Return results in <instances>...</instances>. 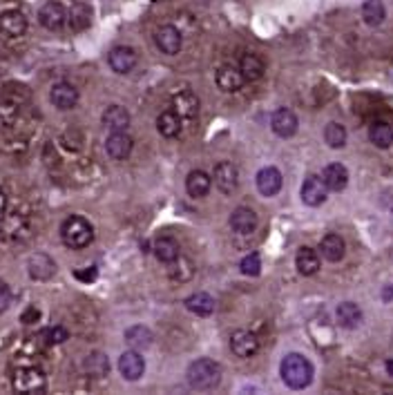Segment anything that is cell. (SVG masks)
Instances as JSON below:
<instances>
[{
  "label": "cell",
  "mask_w": 393,
  "mask_h": 395,
  "mask_svg": "<svg viewBox=\"0 0 393 395\" xmlns=\"http://www.w3.org/2000/svg\"><path fill=\"white\" fill-rule=\"evenodd\" d=\"M282 380L289 389L293 391H302L313 382V364L304 355L300 353H289L282 360Z\"/></svg>",
  "instance_id": "1"
},
{
  "label": "cell",
  "mask_w": 393,
  "mask_h": 395,
  "mask_svg": "<svg viewBox=\"0 0 393 395\" xmlns=\"http://www.w3.org/2000/svg\"><path fill=\"white\" fill-rule=\"evenodd\" d=\"M188 384L197 391H212L219 387L221 382V366L215 360L201 357L195 360L193 364L188 366Z\"/></svg>",
  "instance_id": "2"
},
{
  "label": "cell",
  "mask_w": 393,
  "mask_h": 395,
  "mask_svg": "<svg viewBox=\"0 0 393 395\" xmlns=\"http://www.w3.org/2000/svg\"><path fill=\"white\" fill-rule=\"evenodd\" d=\"M61 239L63 243L72 250H81L85 245H90L94 241V228L88 219H83L79 215H72L63 221L61 226Z\"/></svg>",
  "instance_id": "3"
},
{
  "label": "cell",
  "mask_w": 393,
  "mask_h": 395,
  "mask_svg": "<svg viewBox=\"0 0 393 395\" xmlns=\"http://www.w3.org/2000/svg\"><path fill=\"white\" fill-rule=\"evenodd\" d=\"M47 387V380H45V373L36 366H23L14 373V389L18 393H42Z\"/></svg>",
  "instance_id": "4"
},
{
  "label": "cell",
  "mask_w": 393,
  "mask_h": 395,
  "mask_svg": "<svg viewBox=\"0 0 393 395\" xmlns=\"http://www.w3.org/2000/svg\"><path fill=\"white\" fill-rule=\"evenodd\" d=\"M154 42L163 54L175 56V54H179V49L184 45V36L175 25H161L154 34Z\"/></svg>",
  "instance_id": "5"
},
{
  "label": "cell",
  "mask_w": 393,
  "mask_h": 395,
  "mask_svg": "<svg viewBox=\"0 0 393 395\" xmlns=\"http://www.w3.org/2000/svg\"><path fill=\"white\" fill-rule=\"evenodd\" d=\"M38 20H40V25L45 29L58 31V29H63V25L67 23V12H65V7L58 3V0H49V3H45L40 7Z\"/></svg>",
  "instance_id": "6"
},
{
  "label": "cell",
  "mask_w": 393,
  "mask_h": 395,
  "mask_svg": "<svg viewBox=\"0 0 393 395\" xmlns=\"http://www.w3.org/2000/svg\"><path fill=\"white\" fill-rule=\"evenodd\" d=\"M29 217L25 215V212H20L18 208L14 212H9V215L3 217V237L7 239H25L29 234Z\"/></svg>",
  "instance_id": "7"
},
{
  "label": "cell",
  "mask_w": 393,
  "mask_h": 395,
  "mask_svg": "<svg viewBox=\"0 0 393 395\" xmlns=\"http://www.w3.org/2000/svg\"><path fill=\"white\" fill-rule=\"evenodd\" d=\"M212 179H215V186L224 192V195H230V192H235L239 186V170L230 161H221L215 166V175H212Z\"/></svg>",
  "instance_id": "8"
},
{
  "label": "cell",
  "mask_w": 393,
  "mask_h": 395,
  "mask_svg": "<svg viewBox=\"0 0 393 395\" xmlns=\"http://www.w3.org/2000/svg\"><path fill=\"white\" fill-rule=\"evenodd\" d=\"M326 197H328V188L324 186L322 177L311 175L302 184V201H304L306 206H311V208L322 206L324 201H326Z\"/></svg>",
  "instance_id": "9"
},
{
  "label": "cell",
  "mask_w": 393,
  "mask_h": 395,
  "mask_svg": "<svg viewBox=\"0 0 393 395\" xmlns=\"http://www.w3.org/2000/svg\"><path fill=\"white\" fill-rule=\"evenodd\" d=\"M230 350L237 357H252L259 350V339L250 330H235L230 337Z\"/></svg>",
  "instance_id": "10"
},
{
  "label": "cell",
  "mask_w": 393,
  "mask_h": 395,
  "mask_svg": "<svg viewBox=\"0 0 393 395\" xmlns=\"http://www.w3.org/2000/svg\"><path fill=\"white\" fill-rule=\"evenodd\" d=\"M297 127H300V121H297V116L291 110L280 108V110L273 112V116H271V130L278 134V136L291 138L297 132Z\"/></svg>",
  "instance_id": "11"
},
{
  "label": "cell",
  "mask_w": 393,
  "mask_h": 395,
  "mask_svg": "<svg viewBox=\"0 0 393 395\" xmlns=\"http://www.w3.org/2000/svg\"><path fill=\"white\" fill-rule=\"evenodd\" d=\"M108 63H110V67L112 72L116 74H127V72H132L136 67V63H139V56H136V51L132 47H114L110 51V56H108Z\"/></svg>",
  "instance_id": "12"
},
{
  "label": "cell",
  "mask_w": 393,
  "mask_h": 395,
  "mask_svg": "<svg viewBox=\"0 0 393 395\" xmlns=\"http://www.w3.org/2000/svg\"><path fill=\"white\" fill-rule=\"evenodd\" d=\"M0 31L9 38H18L27 31V18L18 9H7L0 14Z\"/></svg>",
  "instance_id": "13"
},
{
  "label": "cell",
  "mask_w": 393,
  "mask_h": 395,
  "mask_svg": "<svg viewBox=\"0 0 393 395\" xmlns=\"http://www.w3.org/2000/svg\"><path fill=\"white\" fill-rule=\"evenodd\" d=\"M49 101L54 103V108H58V110H72L74 105L79 103V90L74 88L72 83L61 81V83L54 85V88H51Z\"/></svg>",
  "instance_id": "14"
},
{
  "label": "cell",
  "mask_w": 393,
  "mask_h": 395,
  "mask_svg": "<svg viewBox=\"0 0 393 395\" xmlns=\"http://www.w3.org/2000/svg\"><path fill=\"white\" fill-rule=\"evenodd\" d=\"M255 181H257V190L262 192L264 197H275L282 190V186H284L282 172H280L278 168H273V166L262 168Z\"/></svg>",
  "instance_id": "15"
},
{
  "label": "cell",
  "mask_w": 393,
  "mask_h": 395,
  "mask_svg": "<svg viewBox=\"0 0 393 395\" xmlns=\"http://www.w3.org/2000/svg\"><path fill=\"white\" fill-rule=\"evenodd\" d=\"M132 145L134 141L127 132H112L108 136V141H105V152H108L114 161H123V159L130 156Z\"/></svg>",
  "instance_id": "16"
},
{
  "label": "cell",
  "mask_w": 393,
  "mask_h": 395,
  "mask_svg": "<svg viewBox=\"0 0 393 395\" xmlns=\"http://www.w3.org/2000/svg\"><path fill=\"white\" fill-rule=\"evenodd\" d=\"M27 268H29V277H31V280L47 282L49 277L56 273V264H54V259H51V257H47V255L36 252V255H31V257H29Z\"/></svg>",
  "instance_id": "17"
},
{
  "label": "cell",
  "mask_w": 393,
  "mask_h": 395,
  "mask_svg": "<svg viewBox=\"0 0 393 395\" xmlns=\"http://www.w3.org/2000/svg\"><path fill=\"white\" fill-rule=\"evenodd\" d=\"M119 371H121V376L125 380H139L143 376V371H145V360L136 353V350H125V353L119 357Z\"/></svg>",
  "instance_id": "18"
},
{
  "label": "cell",
  "mask_w": 393,
  "mask_h": 395,
  "mask_svg": "<svg viewBox=\"0 0 393 395\" xmlns=\"http://www.w3.org/2000/svg\"><path fill=\"white\" fill-rule=\"evenodd\" d=\"M173 112L179 119H195L199 114V99L193 92H179L173 99Z\"/></svg>",
  "instance_id": "19"
},
{
  "label": "cell",
  "mask_w": 393,
  "mask_h": 395,
  "mask_svg": "<svg viewBox=\"0 0 393 395\" xmlns=\"http://www.w3.org/2000/svg\"><path fill=\"white\" fill-rule=\"evenodd\" d=\"M230 228L237 234H250L257 230V215L250 208H235L230 215Z\"/></svg>",
  "instance_id": "20"
},
{
  "label": "cell",
  "mask_w": 393,
  "mask_h": 395,
  "mask_svg": "<svg viewBox=\"0 0 393 395\" xmlns=\"http://www.w3.org/2000/svg\"><path fill=\"white\" fill-rule=\"evenodd\" d=\"M322 181L331 192H342L348 184V170L342 163H328L322 172Z\"/></svg>",
  "instance_id": "21"
},
{
  "label": "cell",
  "mask_w": 393,
  "mask_h": 395,
  "mask_svg": "<svg viewBox=\"0 0 393 395\" xmlns=\"http://www.w3.org/2000/svg\"><path fill=\"white\" fill-rule=\"evenodd\" d=\"M243 83H246V79L241 76L239 67L221 65L217 70V85H219V90H224V92H239L243 88Z\"/></svg>",
  "instance_id": "22"
},
{
  "label": "cell",
  "mask_w": 393,
  "mask_h": 395,
  "mask_svg": "<svg viewBox=\"0 0 393 395\" xmlns=\"http://www.w3.org/2000/svg\"><path fill=\"white\" fill-rule=\"evenodd\" d=\"M320 252L326 261L331 264H337L344 259V252H346V245H344V239L339 237V234H326V237L320 241Z\"/></svg>",
  "instance_id": "23"
},
{
  "label": "cell",
  "mask_w": 393,
  "mask_h": 395,
  "mask_svg": "<svg viewBox=\"0 0 393 395\" xmlns=\"http://www.w3.org/2000/svg\"><path fill=\"white\" fill-rule=\"evenodd\" d=\"M103 125L110 132H125L127 125H130V112L121 108V105H112V108L103 112Z\"/></svg>",
  "instance_id": "24"
},
{
  "label": "cell",
  "mask_w": 393,
  "mask_h": 395,
  "mask_svg": "<svg viewBox=\"0 0 393 395\" xmlns=\"http://www.w3.org/2000/svg\"><path fill=\"white\" fill-rule=\"evenodd\" d=\"M335 317H337V324L342 328H355L362 324V308L353 302H344L335 308Z\"/></svg>",
  "instance_id": "25"
},
{
  "label": "cell",
  "mask_w": 393,
  "mask_h": 395,
  "mask_svg": "<svg viewBox=\"0 0 393 395\" xmlns=\"http://www.w3.org/2000/svg\"><path fill=\"white\" fill-rule=\"evenodd\" d=\"M210 188H212V179L204 172V170H193V172H190L188 179H186L188 195L195 197V199L206 197L210 192Z\"/></svg>",
  "instance_id": "26"
},
{
  "label": "cell",
  "mask_w": 393,
  "mask_h": 395,
  "mask_svg": "<svg viewBox=\"0 0 393 395\" xmlns=\"http://www.w3.org/2000/svg\"><path fill=\"white\" fill-rule=\"evenodd\" d=\"M295 266H297V271H300V275L311 277L320 271V255H317L313 248H309V245H304V248H300V252H297Z\"/></svg>",
  "instance_id": "27"
},
{
  "label": "cell",
  "mask_w": 393,
  "mask_h": 395,
  "mask_svg": "<svg viewBox=\"0 0 393 395\" xmlns=\"http://www.w3.org/2000/svg\"><path fill=\"white\" fill-rule=\"evenodd\" d=\"M369 141L380 150H387L393 145V127L385 121H376L369 127Z\"/></svg>",
  "instance_id": "28"
},
{
  "label": "cell",
  "mask_w": 393,
  "mask_h": 395,
  "mask_svg": "<svg viewBox=\"0 0 393 395\" xmlns=\"http://www.w3.org/2000/svg\"><path fill=\"white\" fill-rule=\"evenodd\" d=\"M239 72L246 81H259L266 72V65L257 54H243L239 58Z\"/></svg>",
  "instance_id": "29"
},
{
  "label": "cell",
  "mask_w": 393,
  "mask_h": 395,
  "mask_svg": "<svg viewBox=\"0 0 393 395\" xmlns=\"http://www.w3.org/2000/svg\"><path fill=\"white\" fill-rule=\"evenodd\" d=\"M186 308L199 317H208V315H212V311H215V300H212L208 293H195L186 300Z\"/></svg>",
  "instance_id": "30"
},
{
  "label": "cell",
  "mask_w": 393,
  "mask_h": 395,
  "mask_svg": "<svg viewBox=\"0 0 393 395\" xmlns=\"http://www.w3.org/2000/svg\"><path fill=\"white\" fill-rule=\"evenodd\" d=\"M154 255H157V259L159 261H163V264H170V261H175L179 255V243L173 239V237H159L154 241Z\"/></svg>",
  "instance_id": "31"
},
{
  "label": "cell",
  "mask_w": 393,
  "mask_h": 395,
  "mask_svg": "<svg viewBox=\"0 0 393 395\" xmlns=\"http://www.w3.org/2000/svg\"><path fill=\"white\" fill-rule=\"evenodd\" d=\"M157 130L161 136L166 138H175L179 132H182V119L175 114V112H163V114H159V119H157Z\"/></svg>",
  "instance_id": "32"
},
{
  "label": "cell",
  "mask_w": 393,
  "mask_h": 395,
  "mask_svg": "<svg viewBox=\"0 0 393 395\" xmlns=\"http://www.w3.org/2000/svg\"><path fill=\"white\" fill-rule=\"evenodd\" d=\"M362 18L364 23L371 25V27H378L382 25V20L387 18V9L382 5V0H367L362 5Z\"/></svg>",
  "instance_id": "33"
},
{
  "label": "cell",
  "mask_w": 393,
  "mask_h": 395,
  "mask_svg": "<svg viewBox=\"0 0 393 395\" xmlns=\"http://www.w3.org/2000/svg\"><path fill=\"white\" fill-rule=\"evenodd\" d=\"M83 369H85V373H90V376H94V378H103V376H108L110 362L103 353H90L83 362Z\"/></svg>",
  "instance_id": "34"
},
{
  "label": "cell",
  "mask_w": 393,
  "mask_h": 395,
  "mask_svg": "<svg viewBox=\"0 0 393 395\" xmlns=\"http://www.w3.org/2000/svg\"><path fill=\"white\" fill-rule=\"evenodd\" d=\"M125 341L132 348H147L152 344V333L145 326H132L125 330Z\"/></svg>",
  "instance_id": "35"
},
{
  "label": "cell",
  "mask_w": 393,
  "mask_h": 395,
  "mask_svg": "<svg viewBox=\"0 0 393 395\" xmlns=\"http://www.w3.org/2000/svg\"><path fill=\"white\" fill-rule=\"evenodd\" d=\"M324 141L328 143V147H333V150L344 147L346 145V127L342 123H328L324 130Z\"/></svg>",
  "instance_id": "36"
},
{
  "label": "cell",
  "mask_w": 393,
  "mask_h": 395,
  "mask_svg": "<svg viewBox=\"0 0 393 395\" xmlns=\"http://www.w3.org/2000/svg\"><path fill=\"white\" fill-rule=\"evenodd\" d=\"M170 268H168V275L173 277L175 282H188L190 277H193V264H190L186 257H182V255H179V257L175 259V261H170L168 264Z\"/></svg>",
  "instance_id": "37"
},
{
  "label": "cell",
  "mask_w": 393,
  "mask_h": 395,
  "mask_svg": "<svg viewBox=\"0 0 393 395\" xmlns=\"http://www.w3.org/2000/svg\"><path fill=\"white\" fill-rule=\"evenodd\" d=\"M70 27L74 31H83L85 27L90 25V7H85L83 3H77L72 9H70Z\"/></svg>",
  "instance_id": "38"
},
{
  "label": "cell",
  "mask_w": 393,
  "mask_h": 395,
  "mask_svg": "<svg viewBox=\"0 0 393 395\" xmlns=\"http://www.w3.org/2000/svg\"><path fill=\"white\" fill-rule=\"evenodd\" d=\"M0 99L12 101V103H16V105H20V108H23V105L29 101V90L25 88V85H20V83H7Z\"/></svg>",
  "instance_id": "39"
},
{
  "label": "cell",
  "mask_w": 393,
  "mask_h": 395,
  "mask_svg": "<svg viewBox=\"0 0 393 395\" xmlns=\"http://www.w3.org/2000/svg\"><path fill=\"white\" fill-rule=\"evenodd\" d=\"M18 114H20V105H16V103H12V101L0 99V127H12V125H16Z\"/></svg>",
  "instance_id": "40"
},
{
  "label": "cell",
  "mask_w": 393,
  "mask_h": 395,
  "mask_svg": "<svg viewBox=\"0 0 393 395\" xmlns=\"http://www.w3.org/2000/svg\"><path fill=\"white\" fill-rule=\"evenodd\" d=\"M239 268H241V273L246 275V277H257V275L262 273V259H259V255H257V252L246 255V257L241 259Z\"/></svg>",
  "instance_id": "41"
},
{
  "label": "cell",
  "mask_w": 393,
  "mask_h": 395,
  "mask_svg": "<svg viewBox=\"0 0 393 395\" xmlns=\"http://www.w3.org/2000/svg\"><path fill=\"white\" fill-rule=\"evenodd\" d=\"M70 335H67V330L63 328V326H54V328H45L42 330V339L47 341V344H63Z\"/></svg>",
  "instance_id": "42"
},
{
  "label": "cell",
  "mask_w": 393,
  "mask_h": 395,
  "mask_svg": "<svg viewBox=\"0 0 393 395\" xmlns=\"http://www.w3.org/2000/svg\"><path fill=\"white\" fill-rule=\"evenodd\" d=\"M9 304H12V291H9V286L0 280V315L7 311Z\"/></svg>",
  "instance_id": "43"
},
{
  "label": "cell",
  "mask_w": 393,
  "mask_h": 395,
  "mask_svg": "<svg viewBox=\"0 0 393 395\" xmlns=\"http://www.w3.org/2000/svg\"><path fill=\"white\" fill-rule=\"evenodd\" d=\"M38 317H40V313L36 311V308H34V306H31V308H29V311H27V313L23 315V322H25V324H31V319H34V322H36V319H38Z\"/></svg>",
  "instance_id": "44"
},
{
  "label": "cell",
  "mask_w": 393,
  "mask_h": 395,
  "mask_svg": "<svg viewBox=\"0 0 393 395\" xmlns=\"http://www.w3.org/2000/svg\"><path fill=\"white\" fill-rule=\"evenodd\" d=\"M5 210H7V195H5V190L0 188V221L5 217Z\"/></svg>",
  "instance_id": "45"
},
{
  "label": "cell",
  "mask_w": 393,
  "mask_h": 395,
  "mask_svg": "<svg viewBox=\"0 0 393 395\" xmlns=\"http://www.w3.org/2000/svg\"><path fill=\"white\" fill-rule=\"evenodd\" d=\"M77 277L79 280H94V277H97V271H88V273H81V271H77Z\"/></svg>",
  "instance_id": "46"
},
{
  "label": "cell",
  "mask_w": 393,
  "mask_h": 395,
  "mask_svg": "<svg viewBox=\"0 0 393 395\" xmlns=\"http://www.w3.org/2000/svg\"><path fill=\"white\" fill-rule=\"evenodd\" d=\"M382 300H385V302H391V300H393V286H387L385 291H382Z\"/></svg>",
  "instance_id": "47"
},
{
  "label": "cell",
  "mask_w": 393,
  "mask_h": 395,
  "mask_svg": "<svg viewBox=\"0 0 393 395\" xmlns=\"http://www.w3.org/2000/svg\"><path fill=\"white\" fill-rule=\"evenodd\" d=\"M387 371H389V376L393 378V360H389V362H387Z\"/></svg>",
  "instance_id": "48"
}]
</instances>
